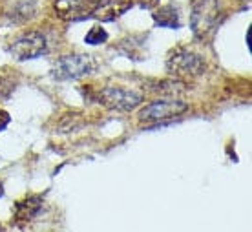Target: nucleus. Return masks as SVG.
Wrapping results in <instances>:
<instances>
[{
	"mask_svg": "<svg viewBox=\"0 0 252 232\" xmlns=\"http://www.w3.org/2000/svg\"><path fill=\"white\" fill-rule=\"evenodd\" d=\"M187 110H189V104L183 100L174 99V97L172 99H159L146 104L139 112V121L145 125H154V123H161V121L172 119V117H179Z\"/></svg>",
	"mask_w": 252,
	"mask_h": 232,
	"instance_id": "39448f33",
	"label": "nucleus"
},
{
	"mask_svg": "<svg viewBox=\"0 0 252 232\" xmlns=\"http://www.w3.org/2000/svg\"><path fill=\"white\" fill-rule=\"evenodd\" d=\"M108 40V33L106 30L102 28V26H94L88 33H86V37H84V42L90 46H99V44H104Z\"/></svg>",
	"mask_w": 252,
	"mask_h": 232,
	"instance_id": "9b49d317",
	"label": "nucleus"
},
{
	"mask_svg": "<svg viewBox=\"0 0 252 232\" xmlns=\"http://www.w3.org/2000/svg\"><path fill=\"white\" fill-rule=\"evenodd\" d=\"M95 99L99 104L117 110V112H132L143 102V94L130 88H121V86H108L97 92Z\"/></svg>",
	"mask_w": 252,
	"mask_h": 232,
	"instance_id": "f257e3e1",
	"label": "nucleus"
},
{
	"mask_svg": "<svg viewBox=\"0 0 252 232\" xmlns=\"http://www.w3.org/2000/svg\"><path fill=\"white\" fill-rule=\"evenodd\" d=\"M95 69L94 59L90 55H82V53H73V55L61 57L55 68H53V77L57 81H75L84 75H90Z\"/></svg>",
	"mask_w": 252,
	"mask_h": 232,
	"instance_id": "20e7f679",
	"label": "nucleus"
},
{
	"mask_svg": "<svg viewBox=\"0 0 252 232\" xmlns=\"http://www.w3.org/2000/svg\"><path fill=\"white\" fill-rule=\"evenodd\" d=\"M53 9L59 19L63 20H81L88 19L92 2L90 0H55Z\"/></svg>",
	"mask_w": 252,
	"mask_h": 232,
	"instance_id": "6e6552de",
	"label": "nucleus"
},
{
	"mask_svg": "<svg viewBox=\"0 0 252 232\" xmlns=\"http://www.w3.org/2000/svg\"><path fill=\"white\" fill-rule=\"evenodd\" d=\"M13 90H15V82L9 77L0 75V100L7 99L13 94Z\"/></svg>",
	"mask_w": 252,
	"mask_h": 232,
	"instance_id": "f8f14e48",
	"label": "nucleus"
},
{
	"mask_svg": "<svg viewBox=\"0 0 252 232\" xmlns=\"http://www.w3.org/2000/svg\"><path fill=\"white\" fill-rule=\"evenodd\" d=\"M154 22L159 26V28H170V30H177L181 26V20H179V11H177L174 6H163L159 7L158 11H154Z\"/></svg>",
	"mask_w": 252,
	"mask_h": 232,
	"instance_id": "9d476101",
	"label": "nucleus"
},
{
	"mask_svg": "<svg viewBox=\"0 0 252 232\" xmlns=\"http://www.w3.org/2000/svg\"><path fill=\"white\" fill-rule=\"evenodd\" d=\"M2 194H4V190H2V183H0V198H2Z\"/></svg>",
	"mask_w": 252,
	"mask_h": 232,
	"instance_id": "4468645a",
	"label": "nucleus"
},
{
	"mask_svg": "<svg viewBox=\"0 0 252 232\" xmlns=\"http://www.w3.org/2000/svg\"><path fill=\"white\" fill-rule=\"evenodd\" d=\"M132 7V0H92L90 17L110 22Z\"/></svg>",
	"mask_w": 252,
	"mask_h": 232,
	"instance_id": "0eeeda50",
	"label": "nucleus"
},
{
	"mask_svg": "<svg viewBox=\"0 0 252 232\" xmlns=\"http://www.w3.org/2000/svg\"><path fill=\"white\" fill-rule=\"evenodd\" d=\"M42 205H44V199L40 196H28V198H24L22 201L17 203V207H15V218L19 221L33 220L42 210Z\"/></svg>",
	"mask_w": 252,
	"mask_h": 232,
	"instance_id": "1a4fd4ad",
	"label": "nucleus"
},
{
	"mask_svg": "<svg viewBox=\"0 0 252 232\" xmlns=\"http://www.w3.org/2000/svg\"><path fill=\"white\" fill-rule=\"evenodd\" d=\"M168 71L177 77H195L205 71V63L197 53L187 48H177L168 57Z\"/></svg>",
	"mask_w": 252,
	"mask_h": 232,
	"instance_id": "423d86ee",
	"label": "nucleus"
},
{
	"mask_svg": "<svg viewBox=\"0 0 252 232\" xmlns=\"http://www.w3.org/2000/svg\"><path fill=\"white\" fill-rule=\"evenodd\" d=\"M46 51H48L46 35L42 32H37V30L20 33L9 44V53L17 61H32V59L44 55Z\"/></svg>",
	"mask_w": 252,
	"mask_h": 232,
	"instance_id": "7ed1b4c3",
	"label": "nucleus"
},
{
	"mask_svg": "<svg viewBox=\"0 0 252 232\" xmlns=\"http://www.w3.org/2000/svg\"><path fill=\"white\" fill-rule=\"evenodd\" d=\"M220 0H197L192 9V30L195 37L205 38L216 30L220 22Z\"/></svg>",
	"mask_w": 252,
	"mask_h": 232,
	"instance_id": "f03ea898",
	"label": "nucleus"
},
{
	"mask_svg": "<svg viewBox=\"0 0 252 232\" xmlns=\"http://www.w3.org/2000/svg\"><path fill=\"white\" fill-rule=\"evenodd\" d=\"M9 121H11L9 113H7L6 110H0V132H2V130H6L7 125H9Z\"/></svg>",
	"mask_w": 252,
	"mask_h": 232,
	"instance_id": "ddd939ff",
	"label": "nucleus"
},
{
	"mask_svg": "<svg viewBox=\"0 0 252 232\" xmlns=\"http://www.w3.org/2000/svg\"><path fill=\"white\" fill-rule=\"evenodd\" d=\"M0 232H2V225H0Z\"/></svg>",
	"mask_w": 252,
	"mask_h": 232,
	"instance_id": "2eb2a0df",
	"label": "nucleus"
}]
</instances>
